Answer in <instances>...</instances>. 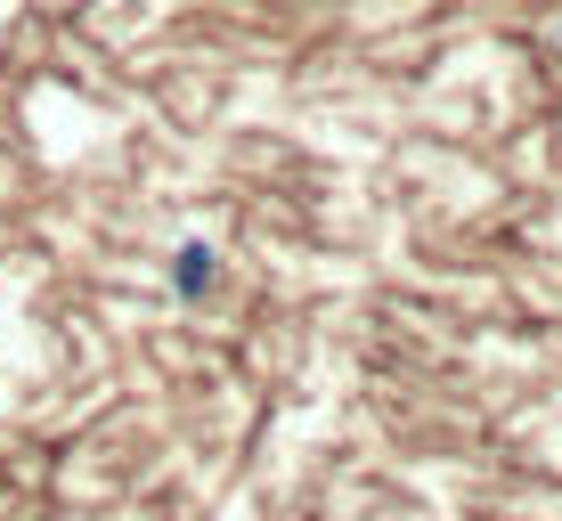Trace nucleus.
<instances>
[{
  "mask_svg": "<svg viewBox=\"0 0 562 521\" xmlns=\"http://www.w3.org/2000/svg\"><path fill=\"white\" fill-rule=\"evenodd\" d=\"M212 278H221V261H212V245H180V269H171V285H180L188 302L212 294Z\"/></svg>",
  "mask_w": 562,
  "mask_h": 521,
  "instance_id": "1",
  "label": "nucleus"
}]
</instances>
